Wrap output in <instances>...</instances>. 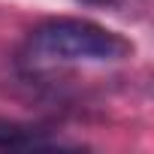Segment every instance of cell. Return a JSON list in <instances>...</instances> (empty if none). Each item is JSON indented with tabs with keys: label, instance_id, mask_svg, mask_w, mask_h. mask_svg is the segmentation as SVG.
<instances>
[{
	"label": "cell",
	"instance_id": "cell-1",
	"mask_svg": "<svg viewBox=\"0 0 154 154\" xmlns=\"http://www.w3.org/2000/svg\"><path fill=\"white\" fill-rule=\"evenodd\" d=\"M27 54L42 63H112L133 54V42L88 18H48L30 39Z\"/></svg>",
	"mask_w": 154,
	"mask_h": 154
},
{
	"label": "cell",
	"instance_id": "cell-2",
	"mask_svg": "<svg viewBox=\"0 0 154 154\" xmlns=\"http://www.w3.org/2000/svg\"><path fill=\"white\" fill-rule=\"evenodd\" d=\"M42 145H60V139L48 136L39 127L0 121V148H42Z\"/></svg>",
	"mask_w": 154,
	"mask_h": 154
},
{
	"label": "cell",
	"instance_id": "cell-3",
	"mask_svg": "<svg viewBox=\"0 0 154 154\" xmlns=\"http://www.w3.org/2000/svg\"><path fill=\"white\" fill-rule=\"evenodd\" d=\"M85 3H97V6H109V9H145L148 0H85Z\"/></svg>",
	"mask_w": 154,
	"mask_h": 154
}]
</instances>
